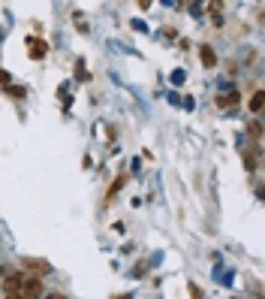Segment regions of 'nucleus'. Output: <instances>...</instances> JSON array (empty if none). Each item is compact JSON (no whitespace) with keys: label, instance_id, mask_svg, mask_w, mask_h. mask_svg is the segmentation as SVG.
Instances as JSON below:
<instances>
[{"label":"nucleus","instance_id":"obj_1","mask_svg":"<svg viewBox=\"0 0 265 299\" xmlns=\"http://www.w3.org/2000/svg\"><path fill=\"white\" fill-rule=\"evenodd\" d=\"M21 269L24 272H33V275H48L51 272V263L42 260V257H21Z\"/></svg>","mask_w":265,"mask_h":299},{"label":"nucleus","instance_id":"obj_2","mask_svg":"<svg viewBox=\"0 0 265 299\" xmlns=\"http://www.w3.org/2000/svg\"><path fill=\"white\" fill-rule=\"evenodd\" d=\"M42 293V284H39V278H24V284H21V299H39Z\"/></svg>","mask_w":265,"mask_h":299},{"label":"nucleus","instance_id":"obj_3","mask_svg":"<svg viewBox=\"0 0 265 299\" xmlns=\"http://www.w3.org/2000/svg\"><path fill=\"white\" fill-rule=\"evenodd\" d=\"M21 284H24V275H9V278L3 281V293H6V296H18V293H21Z\"/></svg>","mask_w":265,"mask_h":299},{"label":"nucleus","instance_id":"obj_4","mask_svg":"<svg viewBox=\"0 0 265 299\" xmlns=\"http://www.w3.org/2000/svg\"><path fill=\"white\" fill-rule=\"evenodd\" d=\"M27 42H30V57L33 61H42L48 54V42L45 39H27Z\"/></svg>","mask_w":265,"mask_h":299},{"label":"nucleus","instance_id":"obj_5","mask_svg":"<svg viewBox=\"0 0 265 299\" xmlns=\"http://www.w3.org/2000/svg\"><path fill=\"white\" fill-rule=\"evenodd\" d=\"M199 54H202V64H205V67H214V64H217V54H214V48H211V45H202V48H199Z\"/></svg>","mask_w":265,"mask_h":299},{"label":"nucleus","instance_id":"obj_6","mask_svg":"<svg viewBox=\"0 0 265 299\" xmlns=\"http://www.w3.org/2000/svg\"><path fill=\"white\" fill-rule=\"evenodd\" d=\"M262 103H265V94H262V91H256V94L250 97V112H259V109H262Z\"/></svg>","mask_w":265,"mask_h":299},{"label":"nucleus","instance_id":"obj_7","mask_svg":"<svg viewBox=\"0 0 265 299\" xmlns=\"http://www.w3.org/2000/svg\"><path fill=\"white\" fill-rule=\"evenodd\" d=\"M244 166H247V169H256V160H253V154H244Z\"/></svg>","mask_w":265,"mask_h":299},{"label":"nucleus","instance_id":"obj_8","mask_svg":"<svg viewBox=\"0 0 265 299\" xmlns=\"http://www.w3.org/2000/svg\"><path fill=\"white\" fill-rule=\"evenodd\" d=\"M0 85L9 88V73H6V70H0Z\"/></svg>","mask_w":265,"mask_h":299},{"label":"nucleus","instance_id":"obj_9","mask_svg":"<svg viewBox=\"0 0 265 299\" xmlns=\"http://www.w3.org/2000/svg\"><path fill=\"white\" fill-rule=\"evenodd\" d=\"M190 296H193V299H202V290H199L196 284H190Z\"/></svg>","mask_w":265,"mask_h":299},{"label":"nucleus","instance_id":"obj_10","mask_svg":"<svg viewBox=\"0 0 265 299\" xmlns=\"http://www.w3.org/2000/svg\"><path fill=\"white\" fill-rule=\"evenodd\" d=\"M259 130H262V127H259V124H256V121H253V124H250V136H253V139H256V136H259Z\"/></svg>","mask_w":265,"mask_h":299},{"label":"nucleus","instance_id":"obj_11","mask_svg":"<svg viewBox=\"0 0 265 299\" xmlns=\"http://www.w3.org/2000/svg\"><path fill=\"white\" fill-rule=\"evenodd\" d=\"M45 299H66L63 293H51V296H45Z\"/></svg>","mask_w":265,"mask_h":299},{"label":"nucleus","instance_id":"obj_12","mask_svg":"<svg viewBox=\"0 0 265 299\" xmlns=\"http://www.w3.org/2000/svg\"><path fill=\"white\" fill-rule=\"evenodd\" d=\"M112 299H133V293H124V296H112Z\"/></svg>","mask_w":265,"mask_h":299},{"label":"nucleus","instance_id":"obj_13","mask_svg":"<svg viewBox=\"0 0 265 299\" xmlns=\"http://www.w3.org/2000/svg\"><path fill=\"white\" fill-rule=\"evenodd\" d=\"M6 299H21V296H6Z\"/></svg>","mask_w":265,"mask_h":299}]
</instances>
